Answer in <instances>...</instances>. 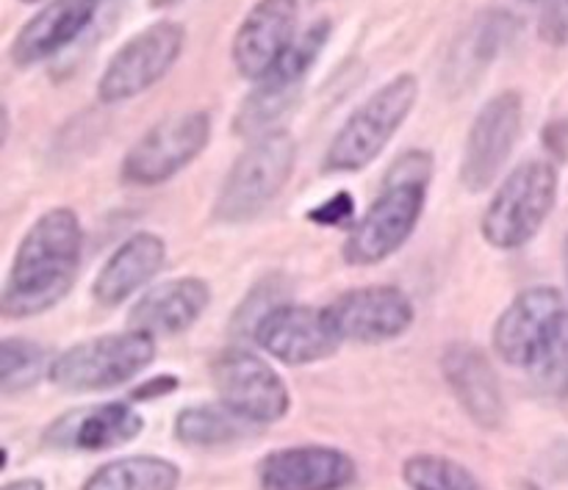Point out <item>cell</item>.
Listing matches in <instances>:
<instances>
[{
    "mask_svg": "<svg viewBox=\"0 0 568 490\" xmlns=\"http://www.w3.org/2000/svg\"><path fill=\"white\" fill-rule=\"evenodd\" d=\"M527 369H530V380L538 394L549 399L568 397V310L552 327Z\"/></svg>",
    "mask_w": 568,
    "mask_h": 490,
    "instance_id": "25",
    "label": "cell"
},
{
    "mask_svg": "<svg viewBox=\"0 0 568 490\" xmlns=\"http://www.w3.org/2000/svg\"><path fill=\"white\" fill-rule=\"evenodd\" d=\"M566 266H568V242H566Z\"/></svg>",
    "mask_w": 568,
    "mask_h": 490,
    "instance_id": "38",
    "label": "cell"
},
{
    "mask_svg": "<svg viewBox=\"0 0 568 490\" xmlns=\"http://www.w3.org/2000/svg\"><path fill=\"white\" fill-rule=\"evenodd\" d=\"M564 314L566 303L558 288H527L499 316L494 327V349L505 364L527 369Z\"/></svg>",
    "mask_w": 568,
    "mask_h": 490,
    "instance_id": "15",
    "label": "cell"
},
{
    "mask_svg": "<svg viewBox=\"0 0 568 490\" xmlns=\"http://www.w3.org/2000/svg\"><path fill=\"white\" fill-rule=\"evenodd\" d=\"M211 142V116L205 111L170 114L150 125L122 159V181L133 186H159L186 170Z\"/></svg>",
    "mask_w": 568,
    "mask_h": 490,
    "instance_id": "7",
    "label": "cell"
},
{
    "mask_svg": "<svg viewBox=\"0 0 568 490\" xmlns=\"http://www.w3.org/2000/svg\"><path fill=\"white\" fill-rule=\"evenodd\" d=\"M209 283L200 277H178V280H166L142 294L128 321L133 330H142L153 338L181 336L194 321H200V316L209 310Z\"/></svg>",
    "mask_w": 568,
    "mask_h": 490,
    "instance_id": "20",
    "label": "cell"
},
{
    "mask_svg": "<svg viewBox=\"0 0 568 490\" xmlns=\"http://www.w3.org/2000/svg\"><path fill=\"white\" fill-rule=\"evenodd\" d=\"M353 214H355L353 197H349L347 192H338L336 197L325 200L320 208L311 211L308 220L316 222V225H322V227H342V225H349V222H353Z\"/></svg>",
    "mask_w": 568,
    "mask_h": 490,
    "instance_id": "30",
    "label": "cell"
},
{
    "mask_svg": "<svg viewBox=\"0 0 568 490\" xmlns=\"http://www.w3.org/2000/svg\"><path fill=\"white\" fill-rule=\"evenodd\" d=\"M527 3H544V0H527Z\"/></svg>",
    "mask_w": 568,
    "mask_h": 490,
    "instance_id": "37",
    "label": "cell"
},
{
    "mask_svg": "<svg viewBox=\"0 0 568 490\" xmlns=\"http://www.w3.org/2000/svg\"><path fill=\"white\" fill-rule=\"evenodd\" d=\"M519 490H544V488H538L536 482H521Z\"/></svg>",
    "mask_w": 568,
    "mask_h": 490,
    "instance_id": "35",
    "label": "cell"
},
{
    "mask_svg": "<svg viewBox=\"0 0 568 490\" xmlns=\"http://www.w3.org/2000/svg\"><path fill=\"white\" fill-rule=\"evenodd\" d=\"M0 490H44L42 480H17V482H9V486H3Z\"/></svg>",
    "mask_w": 568,
    "mask_h": 490,
    "instance_id": "33",
    "label": "cell"
},
{
    "mask_svg": "<svg viewBox=\"0 0 568 490\" xmlns=\"http://www.w3.org/2000/svg\"><path fill=\"white\" fill-rule=\"evenodd\" d=\"M325 310L342 341L386 344L405 336L414 325V303L397 286L355 288Z\"/></svg>",
    "mask_w": 568,
    "mask_h": 490,
    "instance_id": "12",
    "label": "cell"
},
{
    "mask_svg": "<svg viewBox=\"0 0 568 490\" xmlns=\"http://www.w3.org/2000/svg\"><path fill=\"white\" fill-rule=\"evenodd\" d=\"M178 386H181V380H178V377L159 375V377H153V380H144L139 388H133L131 399H136V402H153V399L166 397V394L175 391Z\"/></svg>",
    "mask_w": 568,
    "mask_h": 490,
    "instance_id": "31",
    "label": "cell"
},
{
    "mask_svg": "<svg viewBox=\"0 0 568 490\" xmlns=\"http://www.w3.org/2000/svg\"><path fill=\"white\" fill-rule=\"evenodd\" d=\"M297 0H255L233 33V67L247 81H261L297 39Z\"/></svg>",
    "mask_w": 568,
    "mask_h": 490,
    "instance_id": "14",
    "label": "cell"
},
{
    "mask_svg": "<svg viewBox=\"0 0 568 490\" xmlns=\"http://www.w3.org/2000/svg\"><path fill=\"white\" fill-rule=\"evenodd\" d=\"M416 100H419V81L410 72L383 83L344 120L336 136L331 139L322 159V172L344 175V172L366 170L386 150L394 133L405 125Z\"/></svg>",
    "mask_w": 568,
    "mask_h": 490,
    "instance_id": "2",
    "label": "cell"
},
{
    "mask_svg": "<svg viewBox=\"0 0 568 490\" xmlns=\"http://www.w3.org/2000/svg\"><path fill=\"white\" fill-rule=\"evenodd\" d=\"M414 490H486L466 466L438 455H416L403 469Z\"/></svg>",
    "mask_w": 568,
    "mask_h": 490,
    "instance_id": "26",
    "label": "cell"
},
{
    "mask_svg": "<svg viewBox=\"0 0 568 490\" xmlns=\"http://www.w3.org/2000/svg\"><path fill=\"white\" fill-rule=\"evenodd\" d=\"M538 33L552 48L568 44V0H544L538 17Z\"/></svg>",
    "mask_w": 568,
    "mask_h": 490,
    "instance_id": "29",
    "label": "cell"
},
{
    "mask_svg": "<svg viewBox=\"0 0 568 490\" xmlns=\"http://www.w3.org/2000/svg\"><path fill=\"white\" fill-rule=\"evenodd\" d=\"M50 366L53 360L48 364V349L39 344L28 338H3L0 341V391H28L42 380L44 371L50 377Z\"/></svg>",
    "mask_w": 568,
    "mask_h": 490,
    "instance_id": "24",
    "label": "cell"
},
{
    "mask_svg": "<svg viewBox=\"0 0 568 490\" xmlns=\"http://www.w3.org/2000/svg\"><path fill=\"white\" fill-rule=\"evenodd\" d=\"M433 155L427 150H408L388 166L383 183H430Z\"/></svg>",
    "mask_w": 568,
    "mask_h": 490,
    "instance_id": "28",
    "label": "cell"
},
{
    "mask_svg": "<svg viewBox=\"0 0 568 490\" xmlns=\"http://www.w3.org/2000/svg\"><path fill=\"white\" fill-rule=\"evenodd\" d=\"M20 3H42V0H20Z\"/></svg>",
    "mask_w": 568,
    "mask_h": 490,
    "instance_id": "36",
    "label": "cell"
},
{
    "mask_svg": "<svg viewBox=\"0 0 568 490\" xmlns=\"http://www.w3.org/2000/svg\"><path fill=\"white\" fill-rule=\"evenodd\" d=\"M181 469L164 458L136 455L105 463L83 482V490H178Z\"/></svg>",
    "mask_w": 568,
    "mask_h": 490,
    "instance_id": "22",
    "label": "cell"
},
{
    "mask_svg": "<svg viewBox=\"0 0 568 490\" xmlns=\"http://www.w3.org/2000/svg\"><path fill=\"white\" fill-rule=\"evenodd\" d=\"M83 255V227L72 208H50L39 216L17 247L0 292L9 319L48 314L75 286Z\"/></svg>",
    "mask_w": 568,
    "mask_h": 490,
    "instance_id": "1",
    "label": "cell"
},
{
    "mask_svg": "<svg viewBox=\"0 0 568 490\" xmlns=\"http://www.w3.org/2000/svg\"><path fill=\"white\" fill-rule=\"evenodd\" d=\"M294 164H297V142L288 131H266L250 139L216 194V220L225 225L255 220L286 188Z\"/></svg>",
    "mask_w": 568,
    "mask_h": 490,
    "instance_id": "3",
    "label": "cell"
},
{
    "mask_svg": "<svg viewBox=\"0 0 568 490\" xmlns=\"http://www.w3.org/2000/svg\"><path fill=\"white\" fill-rule=\"evenodd\" d=\"M283 288L275 286V280H264L247 299L242 303V308L233 316V327L239 333H255L258 321L264 319L270 310H275L277 305H283Z\"/></svg>",
    "mask_w": 568,
    "mask_h": 490,
    "instance_id": "27",
    "label": "cell"
},
{
    "mask_svg": "<svg viewBox=\"0 0 568 490\" xmlns=\"http://www.w3.org/2000/svg\"><path fill=\"white\" fill-rule=\"evenodd\" d=\"M183 44H186V31L181 22L159 20L142 28L109 59L98 81V98L114 105L144 94L181 59Z\"/></svg>",
    "mask_w": 568,
    "mask_h": 490,
    "instance_id": "8",
    "label": "cell"
},
{
    "mask_svg": "<svg viewBox=\"0 0 568 490\" xmlns=\"http://www.w3.org/2000/svg\"><path fill=\"white\" fill-rule=\"evenodd\" d=\"M425 200V183H383L381 197L349 231L344 261L353 266H375L392 258L414 236Z\"/></svg>",
    "mask_w": 568,
    "mask_h": 490,
    "instance_id": "9",
    "label": "cell"
},
{
    "mask_svg": "<svg viewBox=\"0 0 568 490\" xmlns=\"http://www.w3.org/2000/svg\"><path fill=\"white\" fill-rule=\"evenodd\" d=\"M261 490H342L355 480V463L333 447L277 449L261 460Z\"/></svg>",
    "mask_w": 568,
    "mask_h": 490,
    "instance_id": "17",
    "label": "cell"
},
{
    "mask_svg": "<svg viewBox=\"0 0 568 490\" xmlns=\"http://www.w3.org/2000/svg\"><path fill=\"white\" fill-rule=\"evenodd\" d=\"M558 203V170L552 161H525L516 166L483 214V238L494 249H521L538 236Z\"/></svg>",
    "mask_w": 568,
    "mask_h": 490,
    "instance_id": "4",
    "label": "cell"
},
{
    "mask_svg": "<svg viewBox=\"0 0 568 490\" xmlns=\"http://www.w3.org/2000/svg\"><path fill=\"white\" fill-rule=\"evenodd\" d=\"M333 33L331 20H316L314 25L297 33L292 48L281 55L275 67L266 72L261 81H255V89L239 103L236 116H233V131L239 136H261L272 131V122L277 116L294 109V103L303 94V83L308 78L311 67L320 61L322 50L327 48V39Z\"/></svg>",
    "mask_w": 568,
    "mask_h": 490,
    "instance_id": "6",
    "label": "cell"
},
{
    "mask_svg": "<svg viewBox=\"0 0 568 490\" xmlns=\"http://www.w3.org/2000/svg\"><path fill=\"white\" fill-rule=\"evenodd\" d=\"M255 341L270 358L286 366H308L331 358L342 338L333 330L325 308L283 303L255 327Z\"/></svg>",
    "mask_w": 568,
    "mask_h": 490,
    "instance_id": "13",
    "label": "cell"
},
{
    "mask_svg": "<svg viewBox=\"0 0 568 490\" xmlns=\"http://www.w3.org/2000/svg\"><path fill=\"white\" fill-rule=\"evenodd\" d=\"M155 358V338L142 330L98 336L75 344L50 366V380L64 391L89 394L125 386Z\"/></svg>",
    "mask_w": 568,
    "mask_h": 490,
    "instance_id": "5",
    "label": "cell"
},
{
    "mask_svg": "<svg viewBox=\"0 0 568 490\" xmlns=\"http://www.w3.org/2000/svg\"><path fill=\"white\" fill-rule=\"evenodd\" d=\"M525 122V103L519 92H499L477 111L471 131L466 136L460 183L469 192H486L503 166L508 164Z\"/></svg>",
    "mask_w": 568,
    "mask_h": 490,
    "instance_id": "11",
    "label": "cell"
},
{
    "mask_svg": "<svg viewBox=\"0 0 568 490\" xmlns=\"http://www.w3.org/2000/svg\"><path fill=\"white\" fill-rule=\"evenodd\" d=\"M544 142H547V147L552 150V155L566 159L568 155V122L566 120L549 122V127L544 131Z\"/></svg>",
    "mask_w": 568,
    "mask_h": 490,
    "instance_id": "32",
    "label": "cell"
},
{
    "mask_svg": "<svg viewBox=\"0 0 568 490\" xmlns=\"http://www.w3.org/2000/svg\"><path fill=\"white\" fill-rule=\"evenodd\" d=\"M144 421L128 402L94 405V408L70 410L55 419L44 432V443L70 452H105L139 438Z\"/></svg>",
    "mask_w": 568,
    "mask_h": 490,
    "instance_id": "18",
    "label": "cell"
},
{
    "mask_svg": "<svg viewBox=\"0 0 568 490\" xmlns=\"http://www.w3.org/2000/svg\"><path fill=\"white\" fill-rule=\"evenodd\" d=\"M247 419L233 414L225 405H197L178 414L175 419V438L186 447H227L250 432Z\"/></svg>",
    "mask_w": 568,
    "mask_h": 490,
    "instance_id": "23",
    "label": "cell"
},
{
    "mask_svg": "<svg viewBox=\"0 0 568 490\" xmlns=\"http://www.w3.org/2000/svg\"><path fill=\"white\" fill-rule=\"evenodd\" d=\"M166 261L164 238L155 233H133L131 238L116 247L103 264V269L94 277L92 294L105 308L128 303L136 292H142L161 269Z\"/></svg>",
    "mask_w": 568,
    "mask_h": 490,
    "instance_id": "21",
    "label": "cell"
},
{
    "mask_svg": "<svg viewBox=\"0 0 568 490\" xmlns=\"http://www.w3.org/2000/svg\"><path fill=\"white\" fill-rule=\"evenodd\" d=\"M181 0H150V9H170V6H178Z\"/></svg>",
    "mask_w": 568,
    "mask_h": 490,
    "instance_id": "34",
    "label": "cell"
},
{
    "mask_svg": "<svg viewBox=\"0 0 568 490\" xmlns=\"http://www.w3.org/2000/svg\"><path fill=\"white\" fill-rule=\"evenodd\" d=\"M103 0H50L11 39L9 55L17 67H33L70 48L94 22Z\"/></svg>",
    "mask_w": 568,
    "mask_h": 490,
    "instance_id": "16",
    "label": "cell"
},
{
    "mask_svg": "<svg viewBox=\"0 0 568 490\" xmlns=\"http://www.w3.org/2000/svg\"><path fill=\"white\" fill-rule=\"evenodd\" d=\"M444 377L458 397L460 408L483 430H497L505 421L503 388L486 355L471 344H453L442 360Z\"/></svg>",
    "mask_w": 568,
    "mask_h": 490,
    "instance_id": "19",
    "label": "cell"
},
{
    "mask_svg": "<svg viewBox=\"0 0 568 490\" xmlns=\"http://www.w3.org/2000/svg\"><path fill=\"white\" fill-rule=\"evenodd\" d=\"M211 380L220 402L255 427L281 421L292 405L281 375L247 349H225L216 355L211 364Z\"/></svg>",
    "mask_w": 568,
    "mask_h": 490,
    "instance_id": "10",
    "label": "cell"
}]
</instances>
